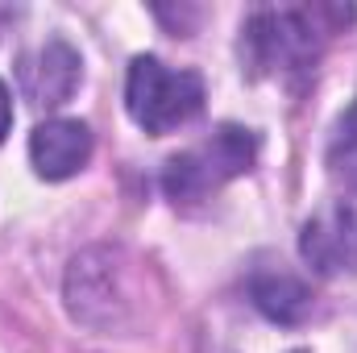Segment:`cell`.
Here are the masks:
<instances>
[{"label": "cell", "instance_id": "cell-3", "mask_svg": "<svg viewBox=\"0 0 357 353\" xmlns=\"http://www.w3.org/2000/svg\"><path fill=\"white\" fill-rule=\"evenodd\" d=\"M258 158V137L250 129H237V125H220L208 142L191 146L175 154L162 171V187L175 204L187 200H204L208 191H216L220 183L245 175Z\"/></svg>", "mask_w": 357, "mask_h": 353}, {"label": "cell", "instance_id": "cell-8", "mask_svg": "<svg viewBox=\"0 0 357 353\" xmlns=\"http://www.w3.org/2000/svg\"><path fill=\"white\" fill-rule=\"evenodd\" d=\"M324 163H328V179H333L341 191L357 195V104H349L345 117L333 125Z\"/></svg>", "mask_w": 357, "mask_h": 353}, {"label": "cell", "instance_id": "cell-4", "mask_svg": "<svg viewBox=\"0 0 357 353\" xmlns=\"http://www.w3.org/2000/svg\"><path fill=\"white\" fill-rule=\"evenodd\" d=\"M299 254L316 274H357V204H324L299 233Z\"/></svg>", "mask_w": 357, "mask_h": 353}, {"label": "cell", "instance_id": "cell-6", "mask_svg": "<svg viewBox=\"0 0 357 353\" xmlns=\"http://www.w3.org/2000/svg\"><path fill=\"white\" fill-rule=\"evenodd\" d=\"M29 158L42 179H71L88 167L91 158V129L84 121H42L29 133Z\"/></svg>", "mask_w": 357, "mask_h": 353}, {"label": "cell", "instance_id": "cell-2", "mask_svg": "<svg viewBox=\"0 0 357 353\" xmlns=\"http://www.w3.org/2000/svg\"><path fill=\"white\" fill-rule=\"evenodd\" d=\"M320 54L312 13L258 8L241 29V59L254 75H303Z\"/></svg>", "mask_w": 357, "mask_h": 353}, {"label": "cell", "instance_id": "cell-9", "mask_svg": "<svg viewBox=\"0 0 357 353\" xmlns=\"http://www.w3.org/2000/svg\"><path fill=\"white\" fill-rule=\"evenodd\" d=\"M8 129H13V100H8V88L0 84V142L8 137Z\"/></svg>", "mask_w": 357, "mask_h": 353}, {"label": "cell", "instance_id": "cell-1", "mask_svg": "<svg viewBox=\"0 0 357 353\" xmlns=\"http://www.w3.org/2000/svg\"><path fill=\"white\" fill-rule=\"evenodd\" d=\"M125 104H129V117L146 133L162 137V133H171V129L187 125L191 117L204 112V80L195 71L167 67L154 54H142L129 63Z\"/></svg>", "mask_w": 357, "mask_h": 353}, {"label": "cell", "instance_id": "cell-5", "mask_svg": "<svg viewBox=\"0 0 357 353\" xmlns=\"http://www.w3.org/2000/svg\"><path fill=\"white\" fill-rule=\"evenodd\" d=\"M79 80H84V63H79V54L67 46V42H46V46H38L33 54H25L21 59V67H17V84L25 91V100L29 104H38V108H59V104H67L75 88H79Z\"/></svg>", "mask_w": 357, "mask_h": 353}, {"label": "cell", "instance_id": "cell-7", "mask_svg": "<svg viewBox=\"0 0 357 353\" xmlns=\"http://www.w3.org/2000/svg\"><path fill=\"white\" fill-rule=\"evenodd\" d=\"M250 295L258 303V312L274 320V324H299L307 312H312V291L287 274V270H266V274H254L250 283Z\"/></svg>", "mask_w": 357, "mask_h": 353}]
</instances>
